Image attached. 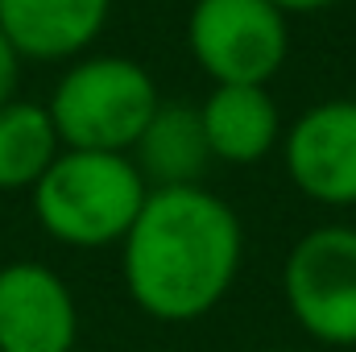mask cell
I'll use <instances>...</instances> for the list:
<instances>
[{
    "instance_id": "1",
    "label": "cell",
    "mask_w": 356,
    "mask_h": 352,
    "mask_svg": "<svg viewBox=\"0 0 356 352\" xmlns=\"http://www.w3.org/2000/svg\"><path fill=\"white\" fill-rule=\"evenodd\" d=\"M245 228L228 199L191 186H149L120 241V278L133 307L158 323H199L236 286Z\"/></svg>"
},
{
    "instance_id": "2",
    "label": "cell",
    "mask_w": 356,
    "mask_h": 352,
    "mask_svg": "<svg viewBox=\"0 0 356 352\" xmlns=\"http://www.w3.org/2000/svg\"><path fill=\"white\" fill-rule=\"evenodd\" d=\"M149 182L129 154L63 150L29 191L38 228L67 249L120 245L145 207Z\"/></svg>"
},
{
    "instance_id": "3",
    "label": "cell",
    "mask_w": 356,
    "mask_h": 352,
    "mask_svg": "<svg viewBox=\"0 0 356 352\" xmlns=\"http://www.w3.org/2000/svg\"><path fill=\"white\" fill-rule=\"evenodd\" d=\"M63 150L129 154L162 108L154 75L124 54H79L46 99Z\"/></svg>"
},
{
    "instance_id": "4",
    "label": "cell",
    "mask_w": 356,
    "mask_h": 352,
    "mask_svg": "<svg viewBox=\"0 0 356 352\" xmlns=\"http://www.w3.org/2000/svg\"><path fill=\"white\" fill-rule=\"evenodd\" d=\"M290 319L323 349H356V228L319 224L282 262Z\"/></svg>"
},
{
    "instance_id": "5",
    "label": "cell",
    "mask_w": 356,
    "mask_h": 352,
    "mask_svg": "<svg viewBox=\"0 0 356 352\" xmlns=\"http://www.w3.org/2000/svg\"><path fill=\"white\" fill-rule=\"evenodd\" d=\"M186 50L211 83H261L286 67L290 17L273 0H195Z\"/></svg>"
},
{
    "instance_id": "6",
    "label": "cell",
    "mask_w": 356,
    "mask_h": 352,
    "mask_svg": "<svg viewBox=\"0 0 356 352\" xmlns=\"http://www.w3.org/2000/svg\"><path fill=\"white\" fill-rule=\"evenodd\" d=\"M282 166L319 207H356V99H319L282 133Z\"/></svg>"
},
{
    "instance_id": "7",
    "label": "cell",
    "mask_w": 356,
    "mask_h": 352,
    "mask_svg": "<svg viewBox=\"0 0 356 352\" xmlns=\"http://www.w3.org/2000/svg\"><path fill=\"white\" fill-rule=\"evenodd\" d=\"M79 303L58 269L42 262L0 265V352H75Z\"/></svg>"
},
{
    "instance_id": "8",
    "label": "cell",
    "mask_w": 356,
    "mask_h": 352,
    "mask_svg": "<svg viewBox=\"0 0 356 352\" xmlns=\"http://www.w3.org/2000/svg\"><path fill=\"white\" fill-rule=\"evenodd\" d=\"M112 0H0V29L21 63H75L104 33Z\"/></svg>"
},
{
    "instance_id": "9",
    "label": "cell",
    "mask_w": 356,
    "mask_h": 352,
    "mask_svg": "<svg viewBox=\"0 0 356 352\" xmlns=\"http://www.w3.org/2000/svg\"><path fill=\"white\" fill-rule=\"evenodd\" d=\"M211 162L257 166L282 145V108L261 83H211L199 104Z\"/></svg>"
},
{
    "instance_id": "10",
    "label": "cell",
    "mask_w": 356,
    "mask_h": 352,
    "mask_svg": "<svg viewBox=\"0 0 356 352\" xmlns=\"http://www.w3.org/2000/svg\"><path fill=\"white\" fill-rule=\"evenodd\" d=\"M129 158L137 162V170L149 186L203 182L207 166H211V150H207V137H203L199 108L162 99V108L149 116V125L137 137V145L129 150Z\"/></svg>"
},
{
    "instance_id": "11",
    "label": "cell",
    "mask_w": 356,
    "mask_h": 352,
    "mask_svg": "<svg viewBox=\"0 0 356 352\" xmlns=\"http://www.w3.org/2000/svg\"><path fill=\"white\" fill-rule=\"evenodd\" d=\"M58 154L63 141L46 104L21 95L0 104V195L33 191Z\"/></svg>"
},
{
    "instance_id": "12",
    "label": "cell",
    "mask_w": 356,
    "mask_h": 352,
    "mask_svg": "<svg viewBox=\"0 0 356 352\" xmlns=\"http://www.w3.org/2000/svg\"><path fill=\"white\" fill-rule=\"evenodd\" d=\"M17 83H21V54L13 50V42L0 29V104H8L17 95Z\"/></svg>"
},
{
    "instance_id": "13",
    "label": "cell",
    "mask_w": 356,
    "mask_h": 352,
    "mask_svg": "<svg viewBox=\"0 0 356 352\" xmlns=\"http://www.w3.org/2000/svg\"><path fill=\"white\" fill-rule=\"evenodd\" d=\"M286 17H302V13H323V8H332L336 0H273Z\"/></svg>"
}]
</instances>
